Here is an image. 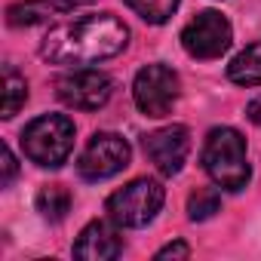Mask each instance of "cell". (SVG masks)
I'll list each match as a JSON object with an SVG mask.
<instances>
[{"label": "cell", "instance_id": "8992f818", "mask_svg": "<svg viewBox=\"0 0 261 261\" xmlns=\"http://www.w3.org/2000/svg\"><path fill=\"white\" fill-rule=\"evenodd\" d=\"M230 40H233V28L215 10L194 16L181 31V46L191 59H221L227 53Z\"/></svg>", "mask_w": 261, "mask_h": 261}, {"label": "cell", "instance_id": "277c9868", "mask_svg": "<svg viewBox=\"0 0 261 261\" xmlns=\"http://www.w3.org/2000/svg\"><path fill=\"white\" fill-rule=\"evenodd\" d=\"M163 188L154 178H136L108 197V215L120 227H145L163 209Z\"/></svg>", "mask_w": 261, "mask_h": 261}, {"label": "cell", "instance_id": "3957f363", "mask_svg": "<svg viewBox=\"0 0 261 261\" xmlns=\"http://www.w3.org/2000/svg\"><path fill=\"white\" fill-rule=\"evenodd\" d=\"M25 157L43 169H59L74 151V123L65 114H43L22 133Z\"/></svg>", "mask_w": 261, "mask_h": 261}, {"label": "cell", "instance_id": "7c38bea8", "mask_svg": "<svg viewBox=\"0 0 261 261\" xmlns=\"http://www.w3.org/2000/svg\"><path fill=\"white\" fill-rule=\"evenodd\" d=\"M37 212L46 221H62L71 212V191L62 185H43L37 191Z\"/></svg>", "mask_w": 261, "mask_h": 261}, {"label": "cell", "instance_id": "4fadbf2b", "mask_svg": "<svg viewBox=\"0 0 261 261\" xmlns=\"http://www.w3.org/2000/svg\"><path fill=\"white\" fill-rule=\"evenodd\" d=\"M28 101V83H25V77L16 71V68H4V114L0 117H16L19 114V108Z\"/></svg>", "mask_w": 261, "mask_h": 261}, {"label": "cell", "instance_id": "5b68a950", "mask_svg": "<svg viewBox=\"0 0 261 261\" xmlns=\"http://www.w3.org/2000/svg\"><path fill=\"white\" fill-rule=\"evenodd\" d=\"M178 74L169 68V65H145L139 74H136V83H133V98L139 105V111L145 117H166L175 101H178Z\"/></svg>", "mask_w": 261, "mask_h": 261}, {"label": "cell", "instance_id": "30bf717a", "mask_svg": "<svg viewBox=\"0 0 261 261\" xmlns=\"http://www.w3.org/2000/svg\"><path fill=\"white\" fill-rule=\"evenodd\" d=\"M120 224L111 218V221H89L77 243H74V255L77 258H86V261H114L123 255V237L117 230Z\"/></svg>", "mask_w": 261, "mask_h": 261}, {"label": "cell", "instance_id": "7a4b0ae2", "mask_svg": "<svg viewBox=\"0 0 261 261\" xmlns=\"http://www.w3.org/2000/svg\"><path fill=\"white\" fill-rule=\"evenodd\" d=\"M203 169L221 191H243L252 175L246 139L230 126H215L203 145Z\"/></svg>", "mask_w": 261, "mask_h": 261}, {"label": "cell", "instance_id": "8fae6325", "mask_svg": "<svg viewBox=\"0 0 261 261\" xmlns=\"http://www.w3.org/2000/svg\"><path fill=\"white\" fill-rule=\"evenodd\" d=\"M227 77L237 86H261V40L233 56V62L227 65Z\"/></svg>", "mask_w": 261, "mask_h": 261}, {"label": "cell", "instance_id": "e0dca14e", "mask_svg": "<svg viewBox=\"0 0 261 261\" xmlns=\"http://www.w3.org/2000/svg\"><path fill=\"white\" fill-rule=\"evenodd\" d=\"M0 157H4V178H0V185H13V178H16V172H19V166H16V157H13V151L4 145L0 148Z\"/></svg>", "mask_w": 261, "mask_h": 261}, {"label": "cell", "instance_id": "6da1fadb", "mask_svg": "<svg viewBox=\"0 0 261 261\" xmlns=\"http://www.w3.org/2000/svg\"><path fill=\"white\" fill-rule=\"evenodd\" d=\"M129 31L111 13H92L74 22L49 28L40 43V56L53 65H95L126 49Z\"/></svg>", "mask_w": 261, "mask_h": 261}, {"label": "cell", "instance_id": "ac0fdd59", "mask_svg": "<svg viewBox=\"0 0 261 261\" xmlns=\"http://www.w3.org/2000/svg\"><path fill=\"white\" fill-rule=\"evenodd\" d=\"M157 258H191V246L188 243H169L157 252Z\"/></svg>", "mask_w": 261, "mask_h": 261}, {"label": "cell", "instance_id": "9c48e42d", "mask_svg": "<svg viewBox=\"0 0 261 261\" xmlns=\"http://www.w3.org/2000/svg\"><path fill=\"white\" fill-rule=\"evenodd\" d=\"M145 154L163 175H175L191 154V133L185 126H163L145 136Z\"/></svg>", "mask_w": 261, "mask_h": 261}, {"label": "cell", "instance_id": "ba28073f", "mask_svg": "<svg viewBox=\"0 0 261 261\" xmlns=\"http://www.w3.org/2000/svg\"><path fill=\"white\" fill-rule=\"evenodd\" d=\"M59 98L74 111H98L114 92V80L98 68H74L56 83Z\"/></svg>", "mask_w": 261, "mask_h": 261}, {"label": "cell", "instance_id": "2e32d148", "mask_svg": "<svg viewBox=\"0 0 261 261\" xmlns=\"http://www.w3.org/2000/svg\"><path fill=\"white\" fill-rule=\"evenodd\" d=\"M218 209H221V197H218L215 188H197V191L191 194V200H188V215H191V221H206V218H212Z\"/></svg>", "mask_w": 261, "mask_h": 261}, {"label": "cell", "instance_id": "5bb4252c", "mask_svg": "<svg viewBox=\"0 0 261 261\" xmlns=\"http://www.w3.org/2000/svg\"><path fill=\"white\" fill-rule=\"evenodd\" d=\"M126 4L139 19H145L151 25H163V22H169L175 16L181 0H126Z\"/></svg>", "mask_w": 261, "mask_h": 261}, {"label": "cell", "instance_id": "d6986e66", "mask_svg": "<svg viewBox=\"0 0 261 261\" xmlns=\"http://www.w3.org/2000/svg\"><path fill=\"white\" fill-rule=\"evenodd\" d=\"M89 0H49V7L56 10V13H71V10H77V7H86Z\"/></svg>", "mask_w": 261, "mask_h": 261}, {"label": "cell", "instance_id": "52a82bcc", "mask_svg": "<svg viewBox=\"0 0 261 261\" xmlns=\"http://www.w3.org/2000/svg\"><path fill=\"white\" fill-rule=\"evenodd\" d=\"M129 166V145L123 136L117 133H95L89 139V145L83 148L80 160H77V172L86 181H105L114 178L117 172H123Z\"/></svg>", "mask_w": 261, "mask_h": 261}, {"label": "cell", "instance_id": "ffe728a7", "mask_svg": "<svg viewBox=\"0 0 261 261\" xmlns=\"http://www.w3.org/2000/svg\"><path fill=\"white\" fill-rule=\"evenodd\" d=\"M246 117H249L255 126H261V95H255V98L249 101V108H246Z\"/></svg>", "mask_w": 261, "mask_h": 261}, {"label": "cell", "instance_id": "9a60e30c", "mask_svg": "<svg viewBox=\"0 0 261 261\" xmlns=\"http://www.w3.org/2000/svg\"><path fill=\"white\" fill-rule=\"evenodd\" d=\"M56 10L49 7V0H25V4L10 7V25L22 28V25H37L46 16H53Z\"/></svg>", "mask_w": 261, "mask_h": 261}]
</instances>
